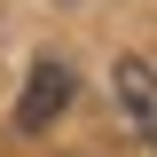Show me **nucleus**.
<instances>
[{
	"label": "nucleus",
	"instance_id": "2",
	"mask_svg": "<svg viewBox=\"0 0 157 157\" xmlns=\"http://www.w3.org/2000/svg\"><path fill=\"white\" fill-rule=\"evenodd\" d=\"M110 78H118V110H126V126H134L141 141H157V71H149L141 55H126Z\"/></svg>",
	"mask_w": 157,
	"mask_h": 157
},
{
	"label": "nucleus",
	"instance_id": "1",
	"mask_svg": "<svg viewBox=\"0 0 157 157\" xmlns=\"http://www.w3.org/2000/svg\"><path fill=\"white\" fill-rule=\"evenodd\" d=\"M71 94H78L71 63H32V78H24V94H16V126L24 134H47V126L71 110Z\"/></svg>",
	"mask_w": 157,
	"mask_h": 157
}]
</instances>
